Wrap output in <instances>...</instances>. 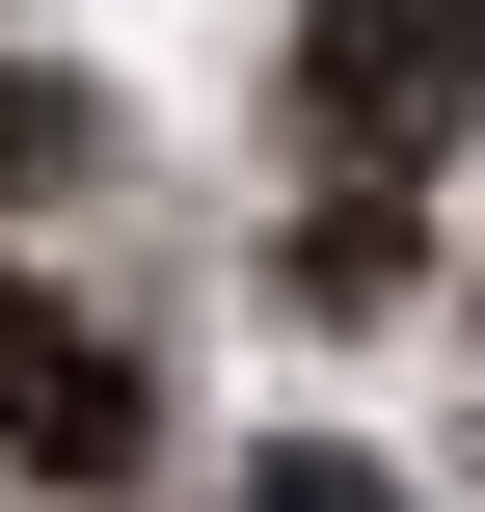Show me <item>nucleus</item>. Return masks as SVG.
Listing matches in <instances>:
<instances>
[{
	"instance_id": "nucleus-1",
	"label": "nucleus",
	"mask_w": 485,
	"mask_h": 512,
	"mask_svg": "<svg viewBox=\"0 0 485 512\" xmlns=\"http://www.w3.org/2000/svg\"><path fill=\"white\" fill-rule=\"evenodd\" d=\"M485 135V0H297V162L324 189H432Z\"/></svg>"
},
{
	"instance_id": "nucleus-2",
	"label": "nucleus",
	"mask_w": 485,
	"mask_h": 512,
	"mask_svg": "<svg viewBox=\"0 0 485 512\" xmlns=\"http://www.w3.org/2000/svg\"><path fill=\"white\" fill-rule=\"evenodd\" d=\"M135 432H162V405H135V351H108L81 297H27V270H0V459H27V486H108Z\"/></svg>"
},
{
	"instance_id": "nucleus-3",
	"label": "nucleus",
	"mask_w": 485,
	"mask_h": 512,
	"mask_svg": "<svg viewBox=\"0 0 485 512\" xmlns=\"http://www.w3.org/2000/svg\"><path fill=\"white\" fill-rule=\"evenodd\" d=\"M81 162H108V108H81V81H27V54H0V189H81Z\"/></svg>"
},
{
	"instance_id": "nucleus-4",
	"label": "nucleus",
	"mask_w": 485,
	"mask_h": 512,
	"mask_svg": "<svg viewBox=\"0 0 485 512\" xmlns=\"http://www.w3.org/2000/svg\"><path fill=\"white\" fill-rule=\"evenodd\" d=\"M243 512H405V486H378V459H270Z\"/></svg>"
}]
</instances>
